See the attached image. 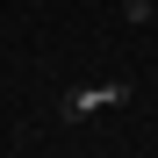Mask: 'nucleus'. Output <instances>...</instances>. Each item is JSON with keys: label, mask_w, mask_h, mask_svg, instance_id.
<instances>
[{"label": "nucleus", "mask_w": 158, "mask_h": 158, "mask_svg": "<svg viewBox=\"0 0 158 158\" xmlns=\"http://www.w3.org/2000/svg\"><path fill=\"white\" fill-rule=\"evenodd\" d=\"M129 94H137L129 79H101V86H72V94H58V122H86V115H101V108H122Z\"/></svg>", "instance_id": "f257e3e1"}, {"label": "nucleus", "mask_w": 158, "mask_h": 158, "mask_svg": "<svg viewBox=\"0 0 158 158\" xmlns=\"http://www.w3.org/2000/svg\"><path fill=\"white\" fill-rule=\"evenodd\" d=\"M122 22H144L151 29V0H122Z\"/></svg>", "instance_id": "f03ea898"}, {"label": "nucleus", "mask_w": 158, "mask_h": 158, "mask_svg": "<svg viewBox=\"0 0 158 158\" xmlns=\"http://www.w3.org/2000/svg\"><path fill=\"white\" fill-rule=\"evenodd\" d=\"M151 29H158V0H151Z\"/></svg>", "instance_id": "7ed1b4c3"}]
</instances>
